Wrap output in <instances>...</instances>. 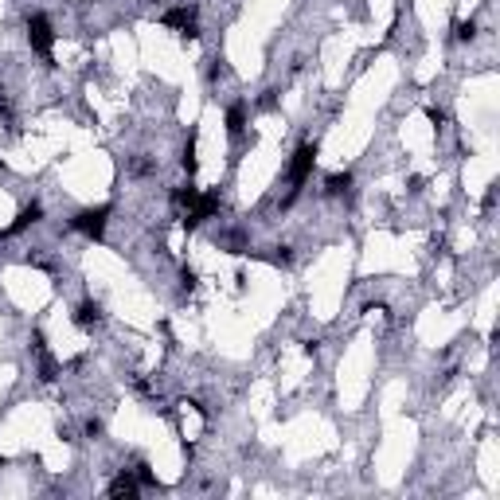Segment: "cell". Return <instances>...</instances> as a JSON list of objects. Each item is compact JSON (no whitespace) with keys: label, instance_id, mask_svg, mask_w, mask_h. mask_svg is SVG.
I'll return each instance as SVG.
<instances>
[{"label":"cell","instance_id":"cell-9","mask_svg":"<svg viewBox=\"0 0 500 500\" xmlns=\"http://www.w3.org/2000/svg\"><path fill=\"white\" fill-rule=\"evenodd\" d=\"M223 121H227V133H231V137H243V133H246V102H235Z\"/></svg>","mask_w":500,"mask_h":500},{"label":"cell","instance_id":"cell-6","mask_svg":"<svg viewBox=\"0 0 500 500\" xmlns=\"http://www.w3.org/2000/svg\"><path fill=\"white\" fill-rule=\"evenodd\" d=\"M39 219H43V207H39V204L20 207V215H16V219H12L4 231H0V238H16V235H24V231H28V227H35Z\"/></svg>","mask_w":500,"mask_h":500},{"label":"cell","instance_id":"cell-19","mask_svg":"<svg viewBox=\"0 0 500 500\" xmlns=\"http://www.w3.org/2000/svg\"><path fill=\"white\" fill-rule=\"evenodd\" d=\"M219 75H223V59H212V67H207V83H215Z\"/></svg>","mask_w":500,"mask_h":500},{"label":"cell","instance_id":"cell-2","mask_svg":"<svg viewBox=\"0 0 500 500\" xmlns=\"http://www.w3.org/2000/svg\"><path fill=\"white\" fill-rule=\"evenodd\" d=\"M28 47H32L35 55H39L47 67H51V47H55V28L51 20L43 16V12H32L28 16Z\"/></svg>","mask_w":500,"mask_h":500},{"label":"cell","instance_id":"cell-16","mask_svg":"<svg viewBox=\"0 0 500 500\" xmlns=\"http://www.w3.org/2000/svg\"><path fill=\"white\" fill-rule=\"evenodd\" d=\"M426 118H430V121H434V126H438V129L446 126V110H438V106H426Z\"/></svg>","mask_w":500,"mask_h":500},{"label":"cell","instance_id":"cell-18","mask_svg":"<svg viewBox=\"0 0 500 500\" xmlns=\"http://www.w3.org/2000/svg\"><path fill=\"white\" fill-rule=\"evenodd\" d=\"M98 434H102V418H90L86 422V438H98Z\"/></svg>","mask_w":500,"mask_h":500},{"label":"cell","instance_id":"cell-11","mask_svg":"<svg viewBox=\"0 0 500 500\" xmlns=\"http://www.w3.org/2000/svg\"><path fill=\"white\" fill-rule=\"evenodd\" d=\"M35 356H39V379H43V383H55V379H59V364H55V356L47 352V348H43V352H35Z\"/></svg>","mask_w":500,"mask_h":500},{"label":"cell","instance_id":"cell-10","mask_svg":"<svg viewBox=\"0 0 500 500\" xmlns=\"http://www.w3.org/2000/svg\"><path fill=\"white\" fill-rule=\"evenodd\" d=\"M180 169L188 172V180L195 176V169H200V157H195V133H188V141H184V153H180Z\"/></svg>","mask_w":500,"mask_h":500},{"label":"cell","instance_id":"cell-15","mask_svg":"<svg viewBox=\"0 0 500 500\" xmlns=\"http://www.w3.org/2000/svg\"><path fill=\"white\" fill-rule=\"evenodd\" d=\"M195 286H200V274H195L192 266H180V289H188V293H192Z\"/></svg>","mask_w":500,"mask_h":500},{"label":"cell","instance_id":"cell-1","mask_svg":"<svg viewBox=\"0 0 500 500\" xmlns=\"http://www.w3.org/2000/svg\"><path fill=\"white\" fill-rule=\"evenodd\" d=\"M313 169H317V141H305V145H297L293 149V157H289V172H286V180H289V192H301V184H305L309 176H313Z\"/></svg>","mask_w":500,"mask_h":500},{"label":"cell","instance_id":"cell-20","mask_svg":"<svg viewBox=\"0 0 500 500\" xmlns=\"http://www.w3.org/2000/svg\"><path fill=\"white\" fill-rule=\"evenodd\" d=\"M0 114H12V106H8V90L0 86Z\"/></svg>","mask_w":500,"mask_h":500},{"label":"cell","instance_id":"cell-17","mask_svg":"<svg viewBox=\"0 0 500 500\" xmlns=\"http://www.w3.org/2000/svg\"><path fill=\"white\" fill-rule=\"evenodd\" d=\"M137 481H141V484H157V477H153V469L145 465V461H141V465H137Z\"/></svg>","mask_w":500,"mask_h":500},{"label":"cell","instance_id":"cell-8","mask_svg":"<svg viewBox=\"0 0 500 500\" xmlns=\"http://www.w3.org/2000/svg\"><path fill=\"white\" fill-rule=\"evenodd\" d=\"M137 492H141V481H137V473H129V469H126V473H118V477L110 481L106 496H126V500H133Z\"/></svg>","mask_w":500,"mask_h":500},{"label":"cell","instance_id":"cell-7","mask_svg":"<svg viewBox=\"0 0 500 500\" xmlns=\"http://www.w3.org/2000/svg\"><path fill=\"white\" fill-rule=\"evenodd\" d=\"M106 321V313H102V305L94 301V297H83L75 305V324L78 329H98V324Z\"/></svg>","mask_w":500,"mask_h":500},{"label":"cell","instance_id":"cell-13","mask_svg":"<svg viewBox=\"0 0 500 500\" xmlns=\"http://www.w3.org/2000/svg\"><path fill=\"white\" fill-rule=\"evenodd\" d=\"M195 195H200V188L184 184V188H176V192H172V204H176V207H192V204H195Z\"/></svg>","mask_w":500,"mask_h":500},{"label":"cell","instance_id":"cell-3","mask_svg":"<svg viewBox=\"0 0 500 500\" xmlns=\"http://www.w3.org/2000/svg\"><path fill=\"white\" fill-rule=\"evenodd\" d=\"M106 219H110V204H98V207H83V212L71 219V231L86 235L90 243H102L106 238Z\"/></svg>","mask_w":500,"mask_h":500},{"label":"cell","instance_id":"cell-14","mask_svg":"<svg viewBox=\"0 0 500 500\" xmlns=\"http://www.w3.org/2000/svg\"><path fill=\"white\" fill-rule=\"evenodd\" d=\"M453 35H458L461 43H469L477 35V24H473V20H458V24H453Z\"/></svg>","mask_w":500,"mask_h":500},{"label":"cell","instance_id":"cell-12","mask_svg":"<svg viewBox=\"0 0 500 500\" xmlns=\"http://www.w3.org/2000/svg\"><path fill=\"white\" fill-rule=\"evenodd\" d=\"M348 188H352V172H332L324 180V192L329 195H348Z\"/></svg>","mask_w":500,"mask_h":500},{"label":"cell","instance_id":"cell-5","mask_svg":"<svg viewBox=\"0 0 500 500\" xmlns=\"http://www.w3.org/2000/svg\"><path fill=\"white\" fill-rule=\"evenodd\" d=\"M164 28H176V35L184 39H200V24H195V8H169L161 16Z\"/></svg>","mask_w":500,"mask_h":500},{"label":"cell","instance_id":"cell-4","mask_svg":"<svg viewBox=\"0 0 500 500\" xmlns=\"http://www.w3.org/2000/svg\"><path fill=\"white\" fill-rule=\"evenodd\" d=\"M219 207H223V200H219V192H215V188H212V192H200V195H195V204L188 207V215H184V227L195 231L204 219H212Z\"/></svg>","mask_w":500,"mask_h":500},{"label":"cell","instance_id":"cell-21","mask_svg":"<svg viewBox=\"0 0 500 500\" xmlns=\"http://www.w3.org/2000/svg\"><path fill=\"white\" fill-rule=\"evenodd\" d=\"M0 469H4V458H0Z\"/></svg>","mask_w":500,"mask_h":500}]
</instances>
